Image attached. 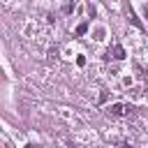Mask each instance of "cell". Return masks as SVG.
I'll list each match as a JSON object with an SVG mask.
<instances>
[{"label": "cell", "mask_w": 148, "mask_h": 148, "mask_svg": "<svg viewBox=\"0 0 148 148\" xmlns=\"http://www.w3.org/2000/svg\"><path fill=\"white\" fill-rule=\"evenodd\" d=\"M86 30H88V25H86V23H81V25H79V30H76V32H79V35H83V32H86Z\"/></svg>", "instance_id": "3957f363"}, {"label": "cell", "mask_w": 148, "mask_h": 148, "mask_svg": "<svg viewBox=\"0 0 148 148\" xmlns=\"http://www.w3.org/2000/svg\"><path fill=\"white\" fill-rule=\"evenodd\" d=\"M113 116H125V113H130L132 109L130 106H125V104H111V109H109Z\"/></svg>", "instance_id": "6da1fadb"}, {"label": "cell", "mask_w": 148, "mask_h": 148, "mask_svg": "<svg viewBox=\"0 0 148 148\" xmlns=\"http://www.w3.org/2000/svg\"><path fill=\"white\" fill-rule=\"evenodd\" d=\"M143 16H146V18H148V7H146V9H143Z\"/></svg>", "instance_id": "277c9868"}, {"label": "cell", "mask_w": 148, "mask_h": 148, "mask_svg": "<svg viewBox=\"0 0 148 148\" xmlns=\"http://www.w3.org/2000/svg\"><path fill=\"white\" fill-rule=\"evenodd\" d=\"M113 58L123 60V58H125V49H123V46H113Z\"/></svg>", "instance_id": "7a4b0ae2"}]
</instances>
